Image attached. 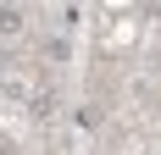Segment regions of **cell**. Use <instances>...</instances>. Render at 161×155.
I'll return each mask as SVG.
<instances>
[{
  "mask_svg": "<svg viewBox=\"0 0 161 155\" xmlns=\"http://www.w3.org/2000/svg\"><path fill=\"white\" fill-rule=\"evenodd\" d=\"M22 28H28V17H22V6H6V0H0V33H6V39H17Z\"/></svg>",
  "mask_w": 161,
  "mask_h": 155,
  "instance_id": "1",
  "label": "cell"
},
{
  "mask_svg": "<svg viewBox=\"0 0 161 155\" xmlns=\"http://www.w3.org/2000/svg\"><path fill=\"white\" fill-rule=\"evenodd\" d=\"M67 56H72L67 39H45V61H67Z\"/></svg>",
  "mask_w": 161,
  "mask_h": 155,
  "instance_id": "2",
  "label": "cell"
},
{
  "mask_svg": "<svg viewBox=\"0 0 161 155\" xmlns=\"http://www.w3.org/2000/svg\"><path fill=\"white\" fill-rule=\"evenodd\" d=\"M100 122H106V116H100V105H83V111H78V127H100Z\"/></svg>",
  "mask_w": 161,
  "mask_h": 155,
  "instance_id": "3",
  "label": "cell"
}]
</instances>
